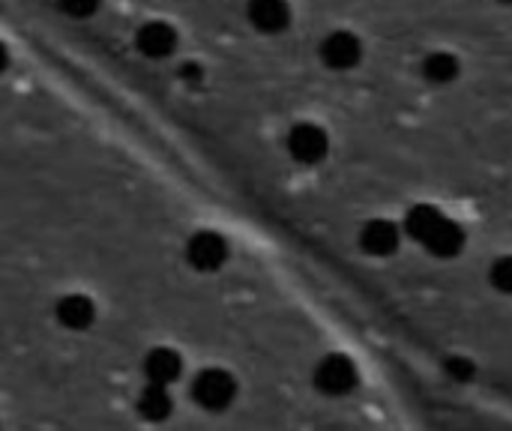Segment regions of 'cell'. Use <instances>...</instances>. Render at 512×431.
Listing matches in <instances>:
<instances>
[{
  "instance_id": "obj_11",
  "label": "cell",
  "mask_w": 512,
  "mask_h": 431,
  "mask_svg": "<svg viewBox=\"0 0 512 431\" xmlns=\"http://www.w3.org/2000/svg\"><path fill=\"white\" fill-rule=\"evenodd\" d=\"M360 243L369 255H390L393 249H399V228L387 219H375L363 228Z\"/></svg>"
},
{
  "instance_id": "obj_15",
  "label": "cell",
  "mask_w": 512,
  "mask_h": 431,
  "mask_svg": "<svg viewBox=\"0 0 512 431\" xmlns=\"http://www.w3.org/2000/svg\"><path fill=\"white\" fill-rule=\"evenodd\" d=\"M180 72H183V78H186V81H192V78H201V69H198V66H192V63H186Z\"/></svg>"
},
{
  "instance_id": "obj_13",
  "label": "cell",
  "mask_w": 512,
  "mask_h": 431,
  "mask_svg": "<svg viewBox=\"0 0 512 431\" xmlns=\"http://www.w3.org/2000/svg\"><path fill=\"white\" fill-rule=\"evenodd\" d=\"M60 9L69 18H90L99 9V0H60Z\"/></svg>"
},
{
  "instance_id": "obj_3",
  "label": "cell",
  "mask_w": 512,
  "mask_h": 431,
  "mask_svg": "<svg viewBox=\"0 0 512 431\" xmlns=\"http://www.w3.org/2000/svg\"><path fill=\"white\" fill-rule=\"evenodd\" d=\"M288 153L300 165H318L330 153V135L318 123H297L288 132Z\"/></svg>"
},
{
  "instance_id": "obj_4",
  "label": "cell",
  "mask_w": 512,
  "mask_h": 431,
  "mask_svg": "<svg viewBox=\"0 0 512 431\" xmlns=\"http://www.w3.org/2000/svg\"><path fill=\"white\" fill-rule=\"evenodd\" d=\"M237 396V384L228 372L222 369H207L195 378L192 384V399L204 408V411H225Z\"/></svg>"
},
{
  "instance_id": "obj_1",
  "label": "cell",
  "mask_w": 512,
  "mask_h": 431,
  "mask_svg": "<svg viewBox=\"0 0 512 431\" xmlns=\"http://www.w3.org/2000/svg\"><path fill=\"white\" fill-rule=\"evenodd\" d=\"M408 231L435 255H456L465 246V234L456 222H450L435 207H417L408 216Z\"/></svg>"
},
{
  "instance_id": "obj_7",
  "label": "cell",
  "mask_w": 512,
  "mask_h": 431,
  "mask_svg": "<svg viewBox=\"0 0 512 431\" xmlns=\"http://www.w3.org/2000/svg\"><path fill=\"white\" fill-rule=\"evenodd\" d=\"M135 45L144 57L150 60H162L168 54H174L177 48V30L165 21H147L138 33H135Z\"/></svg>"
},
{
  "instance_id": "obj_6",
  "label": "cell",
  "mask_w": 512,
  "mask_h": 431,
  "mask_svg": "<svg viewBox=\"0 0 512 431\" xmlns=\"http://www.w3.org/2000/svg\"><path fill=\"white\" fill-rule=\"evenodd\" d=\"M246 18L258 33L276 36L291 27V6L288 0H249Z\"/></svg>"
},
{
  "instance_id": "obj_16",
  "label": "cell",
  "mask_w": 512,
  "mask_h": 431,
  "mask_svg": "<svg viewBox=\"0 0 512 431\" xmlns=\"http://www.w3.org/2000/svg\"><path fill=\"white\" fill-rule=\"evenodd\" d=\"M6 66H9V51H6V45L0 42V72H6Z\"/></svg>"
},
{
  "instance_id": "obj_10",
  "label": "cell",
  "mask_w": 512,
  "mask_h": 431,
  "mask_svg": "<svg viewBox=\"0 0 512 431\" xmlns=\"http://www.w3.org/2000/svg\"><path fill=\"white\" fill-rule=\"evenodd\" d=\"M420 72H423V78L429 81V84H453L459 75H462V60L453 54V51H444V48H438V51H429L426 57H423V63H420Z\"/></svg>"
},
{
  "instance_id": "obj_5",
  "label": "cell",
  "mask_w": 512,
  "mask_h": 431,
  "mask_svg": "<svg viewBox=\"0 0 512 431\" xmlns=\"http://www.w3.org/2000/svg\"><path fill=\"white\" fill-rule=\"evenodd\" d=\"M186 261L201 273H213L228 261V243L213 231H198L195 237H189Z\"/></svg>"
},
{
  "instance_id": "obj_9",
  "label": "cell",
  "mask_w": 512,
  "mask_h": 431,
  "mask_svg": "<svg viewBox=\"0 0 512 431\" xmlns=\"http://www.w3.org/2000/svg\"><path fill=\"white\" fill-rule=\"evenodd\" d=\"M183 372V360L177 351L171 348H153L144 360V375L150 384H159V387H168L180 378Z\"/></svg>"
},
{
  "instance_id": "obj_8",
  "label": "cell",
  "mask_w": 512,
  "mask_h": 431,
  "mask_svg": "<svg viewBox=\"0 0 512 431\" xmlns=\"http://www.w3.org/2000/svg\"><path fill=\"white\" fill-rule=\"evenodd\" d=\"M54 315H57L60 327H66L72 333H81V330H87L96 321V306L84 294H66V297L57 300Z\"/></svg>"
},
{
  "instance_id": "obj_12",
  "label": "cell",
  "mask_w": 512,
  "mask_h": 431,
  "mask_svg": "<svg viewBox=\"0 0 512 431\" xmlns=\"http://www.w3.org/2000/svg\"><path fill=\"white\" fill-rule=\"evenodd\" d=\"M174 411V402H171V393L168 387H159V384H147L138 396V414L150 423H162L168 420Z\"/></svg>"
},
{
  "instance_id": "obj_17",
  "label": "cell",
  "mask_w": 512,
  "mask_h": 431,
  "mask_svg": "<svg viewBox=\"0 0 512 431\" xmlns=\"http://www.w3.org/2000/svg\"><path fill=\"white\" fill-rule=\"evenodd\" d=\"M495 3H501V6H512V0H495Z\"/></svg>"
},
{
  "instance_id": "obj_2",
  "label": "cell",
  "mask_w": 512,
  "mask_h": 431,
  "mask_svg": "<svg viewBox=\"0 0 512 431\" xmlns=\"http://www.w3.org/2000/svg\"><path fill=\"white\" fill-rule=\"evenodd\" d=\"M321 63L333 72H351L363 60V39L351 30H333L318 45Z\"/></svg>"
},
{
  "instance_id": "obj_14",
  "label": "cell",
  "mask_w": 512,
  "mask_h": 431,
  "mask_svg": "<svg viewBox=\"0 0 512 431\" xmlns=\"http://www.w3.org/2000/svg\"><path fill=\"white\" fill-rule=\"evenodd\" d=\"M492 282L501 288V291H512V258H501L492 270Z\"/></svg>"
}]
</instances>
